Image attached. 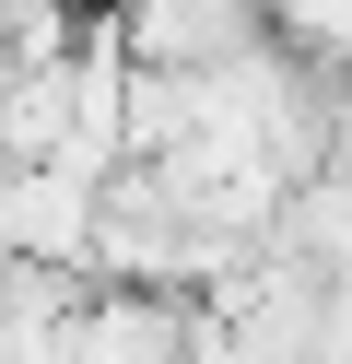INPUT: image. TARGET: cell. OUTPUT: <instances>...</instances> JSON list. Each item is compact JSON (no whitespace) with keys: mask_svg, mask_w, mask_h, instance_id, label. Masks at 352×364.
Wrapping results in <instances>:
<instances>
[{"mask_svg":"<svg viewBox=\"0 0 352 364\" xmlns=\"http://www.w3.org/2000/svg\"><path fill=\"white\" fill-rule=\"evenodd\" d=\"M0 247H12L23 270L94 282V259H106V188H82V176H59V165H12V188H0Z\"/></svg>","mask_w":352,"mask_h":364,"instance_id":"cell-1","label":"cell"},{"mask_svg":"<svg viewBox=\"0 0 352 364\" xmlns=\"http://www.w3.org/2000/svg\"><path fill=\"white\" fill-rule=\"evenodd\" d=\"M0 153H12V165H59L70 153V59L12 71V95H0Z\"/></svg>","mask_w":352,"mask_h":364,"instance_id":"cell-3","label":"cell"},{"mask_svg":"<svg viewBox=\"0 0 352 364\" xmlns=\"http://www.w3.org/2000/svg\"><path fill=\"white\" fill-rule=\"evenodd\" d=\"M82 12H141V0H82Z\"/></svg>","mask_w":352,"mask_h":364,"instance_id":"cell-4","label":"cell"},{"mask_svg":"<svg viewBox=\"0 0 352 364\" xmlns=\"http://www.w3.org/2000/svg\"><path fill=\"white\" fill-rule=\"evenodd\" d=\"M70 364H200V306L188 294H94L82 329H70Z\"/></svg>","mask_w":352,"mask_h":364,"instance_id":"cell-2","label":"cell"}]
</instances>
